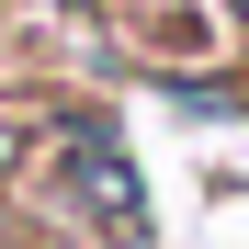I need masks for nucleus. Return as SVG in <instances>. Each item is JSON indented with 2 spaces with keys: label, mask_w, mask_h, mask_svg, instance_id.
<instances>
[{
  "label": "nucleus",
  "mask_w": 249,
  "mask_h": 249,
  "mask_svg": "<svg viewBox=\"0 0 249 249\" xmlns=\"http://www.w3.org/2000/svg\"><path fill=\"white\" fill-rule=\"evenodd\" d=\"M12 147H23V136H12V124H0V170H12Z\"/></svg>",
  "instance_id": "nucleus-1"
},
{
  "label": "nucleus",
  "mask_w": 249,
  "mask_h": 249,
  "mask_svg": "<svg viewBox=\"0 0 249 249\" xmlns=\"http://www.w3.org/2000/svg\"><path fill=\"white\" fill-rule=\"evenodd\" d=\"M46 12H102V0H46Z\"/></svg>",
  "instance_id": "nucleus-2"
}]
</instances>
